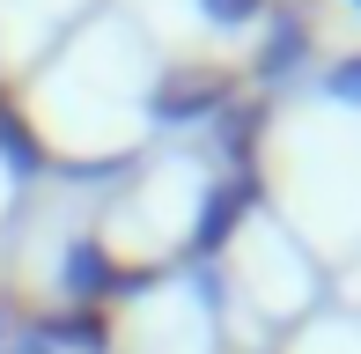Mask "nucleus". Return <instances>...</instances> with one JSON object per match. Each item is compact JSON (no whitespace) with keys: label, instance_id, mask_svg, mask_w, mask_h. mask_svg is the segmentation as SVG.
Listing matches in <instances>:
<instances>
[{"label":"nucleus","instance_id":"nucleus-2","mask_svg":"<svg viewBox=\"0 0 361 354\" xmlns=\"http://www.w3.org/2000/svg\"><path fill=\"white\" fill-rule=\"evenodd\" d=\"M207 15H214V23H251L258 15V0H200Z\"/></svg>","mask_w":361,"mask_h":354},{"label":"nucleus","instance_id":"nucleus-3","mask_svg":"<svg viewBox=\"0 0 361 354\" xmlns=\"http://www.w3.org/2000/svg\"><path fill=\"white\" fill-rule=\"evenodd\" d=\"M0 354H37V347L23 340V332H15V317H8V303H0Z\"/></svg>","mask_w":361,"mask_h":354},{"label":"nucleus","instance_id":"nucleus-1","mask_svg":"<svg viewBox=\"0 0 361 354\" xmlns=\"http://www.w3.org/2000/svg\"><path fill=\"white\" fill-rule=\"evenodd\" d=\"M67 281H74V288H96V281H104V259L81 244V251H74V266H67Z\"/></svg>","mask_w":361,"mask_h":354}]
</instances>
